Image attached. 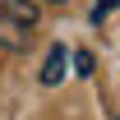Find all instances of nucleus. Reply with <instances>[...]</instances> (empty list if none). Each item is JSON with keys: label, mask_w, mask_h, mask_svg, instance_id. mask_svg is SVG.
Wrapping results in <instances>:
<instances>
[{"label": "nucleus", "mask_w": 120, "mask_h": 120, "mask_svg": "<svg viewBox=\"0 0 120 120\" xmlns=\"http://www.w3.org/2000/svg\"><path fill=\"white\" fill-rule=\"evenodd\" d=\"M28 42H32V28L14 23L9 14H0V51H9V56H19V51H28Z\"/></svg>", "instance_id": "obj_1"}, {"label": "nucleus", "mask_w": 120, "mask_h": 120, "mask_svg": "<svg viewBox=\"0 0 120 120\" xmlns=\"http://www.w3.org/2000/svg\"><path fill=\"white\" fill-rule=\"evenodd\" d=\"M0 14H9L14 23H23V28H37L42 5H37V0H0Z\"/></svg>", "instance_id": "obj_2"}, {"label": "nucleus", "mask_w": 120, "mask_h": 120, "mask_svg": "<svg viewBox=\"0 0 120 120\" xmlns=\"http://www.w3.org/2000/svg\"><path fill=\"white\" fill-rule=\"evenodd\" d=\"M65 65H69V51L65 46H51L46 51V65H42V83L46 88H56L60 79H65Z\"/></svg>", "instance_id": "obj_3"}, {"label": "nucleus", "mask_w": 120, "mask_h": 120, "mask_svg": "<svg viewBox=\"0 0 120 120\" xmlns=\"http://www.w3.org/2000/svg\"><path fill=\"white\" fill-rule=\"evenodd\" d=\"M111 9H116V0H97V5H92V23L102 28L106 19H111Z\"/></svg>", "instance_id": "obj_4"}, {"label": "nucleus", "mask_w": 120, "mask_h": 120, "mask_svg": "<svg viewBox=\"0 0 120 120\" xmlns=\"http://www.w3.org/2000/svg\"><path fill=\"white\" fill-rule=\"evenodd\" d=\"M74 65H79L74 74H83V79H88V74H92V51H79V56H74Z\"/></svg>", "instance_id": "obj_5"}, {"label": "nucleus", "mask_w": 120, "mask_h": 120, "mask_svg": "<svg viewBox=\"0 0 120 120\" xmlns=\"http://www.w3.org/2000/svg\"><path fill=\"white\" fill-rule=\"evenodd\" d=\"M37 5H69V0H37Z\"/></svg>", "instance_id": "obj_6"}]
</instances>
